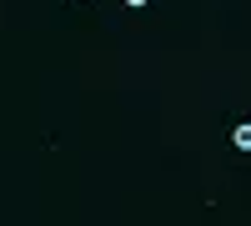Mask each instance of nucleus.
<instances>
[{
  "mask_svg": "<svg viewBox=\"0 0 251 226\" xmlns=\"http://www.w3.org/2000/svg\"><path fill=\"white\" fill-rule=\"evenodd\" d=\"M231 146H236V151H251V121L231 126Z\"/></svg>",
  "mask_w": 251,
  "mask_h": 226,
  "instance_id": "obj_1",
  "label": "nucleus"
},
{
  "mask_svg": "<svg viewBox=\"0 0 251 226\" xmlns=\"http://www.w3.org/2000/svg\"><path fill=\"white\" fill-rule=\"evenodd\" d=\"M126 5H136V10H141V5H151V0H126Z\"/></svg>",
  "mask_w": 251,
  "mask_h": 226,
  "instance_id": "obj_2",
  "label": "nucleus"
}]
</instances>
